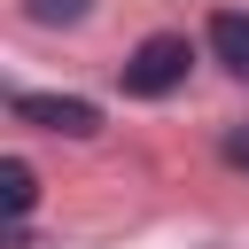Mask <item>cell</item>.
Here are the masks:
<instances>
[{
  "mask_svg": "<svg viewBox=\"0 0 249 249\" xmlns=\"http://www.w3.org/2000/svg\"><path fill=\"white\" fill-rule=\"evenodd\" d=\"M187 62H195V47H187L179 31H156V39H140L132 62H124V93H132V101H163V93L187 78Z\"/></svg>",
  "mask_w": 249,
  "mask_h": 249,
  "instance_id": "cell-1",
  "label": "cell"
},
{
  "mask_svg": "<svg viewBox=\"0 0 249 249\" xmlns=\"http://www.w3.org/2000/svg\"><path fill=\"white\" fill-rule=\"evenodd\" d=\"M8 109H16V124H39V132H70V140L101 132V109L78 101V93H16Z\"/></svg>",
  "mask_w": 249,
  "mask_h": 249,
  "instance_id": "cell-2",
  "label": "cell"
},
{
  "mask_svg": "<svg viewBox=\"0 0 249 249\" xmlns=\"http://www.w3.org/2000/svg\"><path fill=\"white\" fill-rule=\"evenodd\" d=\"M210 47H218V62H226V70H241V78H249V16H218V23H210Z\"/></svg>",
  "mask_w": 249,
  "mask_h": 249,
  "instance_id": "cell-3",
  "label": "cell"
},
{
  "mask_svg": "<svg viewBox=\"0 0 249 249\" xmlns=\"http://www.w3.org/2000/svg\"><path fill=\"white\" fill-rule=\"evenodd\" d=\"M0 195H8V218H23V210L39 202V179H31V163H16V156H8V163H0Z\"/></svg>",
  "mask_w": 249,
  "mask_h": 249,
  "instance_id": "cell-4",
  "label": "cell"
},
{
  "mask_svg": "<svg viewBox=\"0 0 249 249\" xmlns=\"http://www.w3.org/2000/svg\"><path fill=\"white\" fill-rule=\"evenodd\" d=\"M86 8H93V0H23V16H31V23H78Z\"/></svg>",
  "mask_w": 249,
  "mask_h": 249,
  "instance_id": "cell-5",
  "label": "cell"
},
{
  "mask_svg": "<svg viewBox=\"0 0 249 249\" xmlns=\"http://www.w3.org/2000/svg\"><path fill=\"white\" fill-rule=\"evenodd\" d=\"M226 163H249V132H233V140H226Z\"/></svg>",
  "mask_w": 249,
  "mask_h": 249,
  "instance_id": "cell-6",
  "label": "cell"
}]
</instances>
